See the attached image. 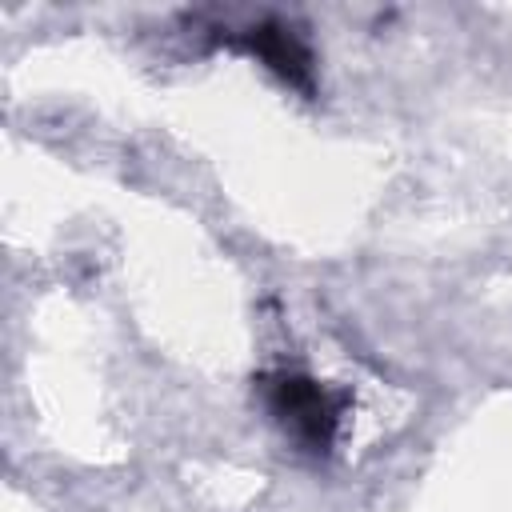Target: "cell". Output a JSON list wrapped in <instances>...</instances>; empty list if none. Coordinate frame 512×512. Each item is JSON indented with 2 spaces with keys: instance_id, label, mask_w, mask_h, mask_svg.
I'll use <instances>...</instances> for the list:
<instances>
[{
  "instance_id": "1",
  "label": "cell",
  "mask_w": 512,
  "mask_h": 512,
  "mask_svg": "<svg viewBox=\"0 0 512 512\" xmlns=\"http://www.w3.org/2000/svg\"><path fill=\"white\" fill-rule=\"evenodd\" d=\"M280 408L284 416H292V424L300 432H308L312 440H328L332 428V408L324 400V392L308 380H284L280 384Z\"/></svg>"
}]
</instances>
